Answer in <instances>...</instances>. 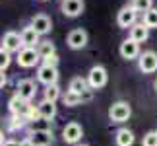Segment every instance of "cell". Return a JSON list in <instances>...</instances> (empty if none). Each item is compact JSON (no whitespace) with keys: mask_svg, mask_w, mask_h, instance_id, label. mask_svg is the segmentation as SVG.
<instances>
[{"mask_svg":"<svg viewBox=\"0 0 157 146\" xmlns=\"http://www.w3.org/2000/svg\"><path fill=\"white\" fill-rule=\"evenodd\" d=\"M109 80V74H107V68L105 66H93L91 70H89V74H87V84H89V88L91 90H99V88H103L105 84Z\"/></svg>","mask_w":157,"mask_h":146,"instance_id":"cell-1","label":"cell"},{"mask_svg":"<svg viewBox=\"0 0 157 146\" xmlns=\"http://www.w3.org/2000/svg\"><path fill=\"white\" fill-rule=\"evenodd\" d=\"M130 115H132V109L126 101H117L109 109V117H111L113 123H124V121L130 119Z\"/></svg>","mask_w":157,"mask_h":146,"instance_id":"cell-2","label":"cell"},{"mask_svg":"<svg viewBox=\"0 0 157 146\" xmlns=\"http://www.w3.org/2000/svg\"><path fill=\"white\" fill-rule=\"evenodd\" d=\"M39 53H37V49H33V47H23L20 53H17V64L21 66V68H31V66H35L39 63Z\"/></svg>","mask_w":157,"mask_h":146,"instance_id":"cell-3","label":"cell"},{"mask_svg":"<svg viewBox=\"0 0 157 146\" xmlns=\"http://www.w3.org/2000/svg\"><path fill=\"white\" fill-rule=\"evenodd\" d=\"M2 49H6L8 53H20L23 49V41H21V33L16 31H6L2 37Z\"/></svg>","mask_w":157,"mask_h":146,"instance_id":"cell-4","label":"cell"},{"mask_svg":"<svg viewBox=\"0 0 157 146\" xmlns=\"http://www.w3.org/2000/svg\"><path fill=\"white\" fill-rule=\"evenodd\" d=\"M10 111L14 113V115H20V117H23V119H27L29 117V113L33 111V105L29 101H25V99H21L20 95H14L10 99Z\"/></svg>","mask_w":157,"mask_h":146,"instance_id":"cell-5","label":"cell"},{"mask_svg":"<svg viewBox=\"0 0 157 146\" xmlns=\"http://www.w3.org/2000/svg\"><path fill=\"white\" fill-rule=\"evenodd\" d=\"M37 80L45 86H52L58 80V70L56 66H49V64H41L37 68Z\"/></svg>","mask_w":157,"mask_h":146,"instance_id":"cell-6","label":"cell"},{"mask_svg":"<svg viewBox=\"0 0 157 146\" xmlns=\"http://www.w3.org/2000/svg\"><path fill=\"white\" fill-rule=\"evenodd\" d=\"M66 43H68L70 49H74V51H78V49H83V47L87 45V31H86V29H82V27L72 29V31L68 33Z\"/></svg>","mask_w":157,"mask_h":146,"instance_id":"cell-7","label":"cell"},{"mask_svg":"<svg viewBox=\"0 0 157 146\" xmlns=\"http://www.w3.org/2000/svg\"><path fill=\"white\" fill-rule=\"evenodd\" d=\"M82 136H83V129H82V125L76 123V121H74V123H68V125L64 127V131H62V138H64L66 144L80 142Z\"/></svg>","mask_w":157,"mask_h":146,"instance_id":"cell-8","label":"cell"},{"mask_svg":"<svg viewBox=\"0 0 157 146\" xmlns=\"http://www.w3.org/2000/svg\"><path fill=\"white\" fill-rule=\"evenodd\" d=\"M138 66H140L142 72H146V74H151V72L157 70V53L153 51H146L140 55V59H138Z\"/></svg>","mask_w":157,"mask_h":146,"instance_id":"cell-9","label":"cell"},{"mask_svg":"<svg viewBox=\"0 0 157 146\" xmlns=\"http://www.w3.org/2000/svg\"><path fill=\"white\" fill-rule=\"evenodd\" d=\"M136 18H138V12L132 8V6H124V8L118 12V16H117V23L120 27L128 29V27H132L136 23Z\"/></svg>","mask_w":157,"mask_h":146,"instance_id":"cell-10","label":"cell"},{"mask_svg":"<svg viewBox=\"0 0 157 146\" xmlns=\"http://www.w3.org/2000/svg\"><path fill=\"white\" fill-rule=\"evenodd\" d=\"M35 94H37V88H35V82L33 80H20L16 86V95H20L21 99L25 101H31Z\"/></svg>","mask_w":157,"mask_h":146,"instance_id":"cell-11","label":"cell"},{"mask_svg":"<svg viewBox=\"0 0 157 146\" xmlns=\"http://www.w3.org/2000/svg\"><path fill=\"white\" fill-rule=\"evenodd\" d=\"M83 0H62V4H60V10H62L64 16L68 18H78L83 12Z\"/></svg>","mask_w":157,"mask_h":146,"instance_id":"cell-12","label":"cell"},{"mask_svg":"<svg viewBox=\"0 0 157 146\" xmlns=\"http://www.w3.org/2000/svg\"><path fill=\"white\" fill-rule=\"evenodd\" d=\"M140 55V43H136L134 39H124L120 43V57L126 60H132Z\"/></svg>","mask_w":157,"mask_h":146,"instance_id":"cell-13","label":"cell"},{"mask_svg":"<svg viewBox=\"0 0 157 146\" xmlns=\"http://www.w3.org/2000/svg\"><path fill=\"white\" fill-rule=\"evenodd\" d=\"M31 26L35 27V31H37L39 35H45V33H49L51 29H52V22H51L49 16L37 14V16L31 18Z\"/></svg>","mask_w":157,"mask_h":146,"instance_id":"cell-14","label":"cell"},{"mask_svg":"<svg viewBox=\"0 0 157 146\" xmlns=\"http://www.w3.org/2000/svg\"><path fill=\"white\" fill-rule=\"evenodd\" d=\"M39 37H41V35L35 31V27H33V26H27V27H23V29H21V41H23V47H33V49H37V45L41 43Z\"/></svg>","mask_w":157,"mask_h":146,"instance_id":"cell-15","label":"cell"},{"mask_svg":"<svg viewBox=\"0 0 157 146\" xmlns=\"http://www.w3.org/2000/svg\"><path fill=\"white\" fill-rule=\"evenodd\" d=\"M31 146H49L52 144V132L51 131H35L29 136Z\"/></svg>","mask_w":157,"mask_h":146,"instance_id":"cell-16","label":"cell"},{"mask_svg":"<svg viewBox=\"0 0 157 146\" xmlns=\"http://www.w3.org/2000/svg\"><path fill=\"white\" fill-rule=\"evenodd\" d=\"M149 37V27L146 23H134V26L130 27V39H134L136 43H144Z\"/></svg>","mask_w":157,"mask_h":146,"instance_id":"cell-17","label":"cell"},{"mask_svg":"<svg viewBox=\"0 0 157 146\" xmlns=\"http://www.w3.org/2000/svg\"><path fill=\"white\" fill-rule=\"evenodd\" d=\"M37 111H39V115L43 119H49V121H52L56 117V105H54L52 101H47V99H43L37 105Z\"/></svg>","mask_w":157,"mask_h":146,"instance_id":"cell-18","label":"cell"},{"mask_svg":"<svg viewBox=\"0 0 157 146\" xmlns=\"http://www.w3.org/2000/svg\"><path fill=\"white\" fill-rule=\"evenodd\" d=\"M70 92H74V94H80L83 95L89 90V84H87V78H82V76H76V78H72L70 80V86H68Z\"/></svg>","mask_w":157,"mask_h":146,"instance_id":"cell-19","label":"cell"},{"mask_svg":"<svg viewBox=\"0 0 157 146\" xmlns=\"http://www.w3.org/2000/svg\"><path fill=\"white\" fill-rule=\"evenodd\" d=\"M114 142H117V146H132L134 144V132L128 129H120L114 136Z\"/></svg>","mask_w":157,"mask_h":146,"instance_id":"cell-20","label":"cell"},{"mask_svg":"<svg viewBox=\"0 0 157 146\" xmlns=\"http://www.w3.org/2000/svg\"><path fill=\"white\" fill-rule=\"evenodd\" d=\"M37 53H39L41 59H47V57H51V55L56 53V49H54L52 41H41V43L37 45Z\"/></svg>","mask_w":157,"mask_h":146,"instance_id":"cell-21","label":"cell"},{"mask_svg":"<svg viewBox=\"0 0 157 146\" xmlns=\"http://www.w3.org/2000/svg\"><path fill=\"white\" fill-rule=\"evenodd\" d=\"M62 101H64V105H68V107H74V105H80V103H83V97L80 94H74V92H66L62 95Z\"/></svg>","mask_w":157,"mask_h":146,"instance_id":"cell-22","label":"cell"},{"mask_svg":"<svg viewBox=\"0 0 157 146\" xmlns=\"http://www.w3.org/2000/svg\"><path fill=\"white\" fill-rule=\"evenodd\" d=\"M144 23H146L149 29L157 27V8H151V10H147L146 14H144Z\"/></svg>","mask_w":157,"mask_h":146,"instance_id":"cell-23","label":"cell"},{"mask_svg":"<svg viewBox=\"0 0 157 146\" xmlns=\"http://www.w3.org/2000/svg\"><path fill=\"white\" fill-rule=\"evenodd\" d=\"M58 97H60V88L56 86V84H52V86H47V88H45V99H47V101H52V103H54Z\"/></svg>","mask_w":157,"mask_h":146,"instance_id":"cell-24","label":"cell"},{"mask_svg":"<svg viewBox=\"0 0 157 146\" xmlns=\"http://www.w3.org/2000/svg\"><path fill=\"white\" fill-rule=\"evenodd\" d=\"M130 6L136 12H144V14H146L147 10H151V0H132Z\"/></svg>","mask_w":157,"mask_h":146,"instance_id":"cell-25","label":"cell"},{"mask_svg":"<svg viewBox=\"0 0 157 146\" xmlns=\"http://www.w3.org/2000/svg\"><path fill=\"white\" fill-rule=\"evenodd\" d=\"M49 125H51V121H49V119L39 117L37 121H33V123H31V132H35V131H51V129H49Z\"/></svg>","mask_w":157,"mask_h":146,"instance_id":"cell-26","label":"cell"},{"mask_svg":"<svg viewBox=\"0 0 157 146\" xmlns=\"http://www.w3.org/2000/svg\"><path fill=\"white\" fill-rule=\"evenodd\" d=\"M10 53L8 51H6V49H2V47H0V70H6V68H8V66H10Z\"/></svg>","mask_w":157,"mask_h":146,"instance_id":"cell-27","label":"cell"},{"mask_svg":"<svg viewBox=\"0 0 157 146\" xmlns=\"http://www.w3.org/2000/svg\"><path fill=\"white\" fill-rule=\"evenodd\" d=\"M142 144H144V146H157V131H151V132H147V135L144 136Z\"/></svg>","mask_w":157,"mask_h":146,"instance_id":"cell-28","label":"cell"},{"mask_svg":"<svg viewBox=\"0 0 157 146\" xmlns=\"http://www.w3.org/2000/svg\"><path fill=\"white\" fill-rule=\"evenodd\" d=\"M23 127V117H20V115H14L12 117V123H10V129L16 131V129H21Z\"/></svg>","mask_w":157,"mask_h":146,"instance_id":"cell-29","label":"cell"},{"mask_svg":"<svg viewBox=\"0 0 157 146\" xmlns=\"http://www.w3.org/2000/svg\"><path fill=\"white\" fill-rule=\"evenodd\" d=\"M45 63L43 64H49V66H58V55L54 53V55H51V57H47V59H43Z\"/></svg>","mask_w":157,"mask_h":146,"instance_id":"cell-30","label":"cell"},{"mask_svg":"<svg viewBox=\"0 0 157 146\" xmlns=\"http://www.w3.org/2000/svg\"><path fill=\"white\" fill-rule=\"evenodd\" d=\"M6 82H8V78H6L4 70H0V88H4V86H6Z\"/></svg>","mask_w":157,"mask_h":146,"instance_id":"cell-31","label":"cell"},{"mask_svg":"<svg viewBox=\"0 0 157 146\" xmlns=\"http://www.w3.org/2000/svg\"><path fill=\"white\" fill-rule=\"evenodd\" d=\"M2 146H21V144H20V142H16V140H6Z\"/></svg>","mask_w":157,"mask_h":146,"instance_id":"cell-32","label":"cell"},{"mask_svg":"<svg viewBox=\"0 0 157 146\" xmlns=\"http://www.w3.org/2000/svg\"><path fill=\"white\" fill-rule=\"evenodd\" d=\"M2 144H4V132L0 131V146H2Z\"/></svg>","mask_w":157,"mask_h":146,"instance_id":"cell-33","label":"cell"},{"mask_svg":"<svg viewBox=\"0 0 157 146\" xmlns=\"http://www.w3.org/2000/svg\"><path fill=\"white\" fill-rule=\"evenodd\" d=\"M153 86H155V90H157V78H155V82H153Z\"/></svg>","mask_w":157,"mask_h":146,"instance_id":"cell-34","label":"cell"},{"mask_svg":"<svg viewBox=\"0 0 157 146\" xmlns=\"http://www.w3.org/2000/svg\"><path fill=\"white\" fill-rule=\"evenodd\" d=\"M82 146H86V144H82Z\"/></svg>","mask_w":157,"mask_h":146,"instance_id":"cell-35","label":"cell"}]
</instances>
